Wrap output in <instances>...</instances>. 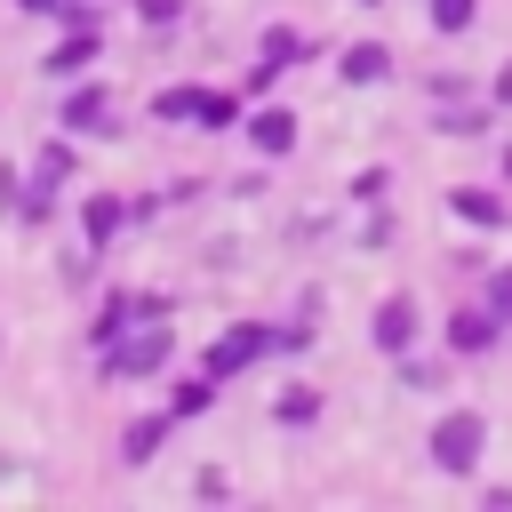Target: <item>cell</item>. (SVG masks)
<instances>
[{"label":"cell","instance_id":"obj_17","mask_svg":"<svg viewBox=\"0 0 512 512\" xmlns=\"http://www.w3.org/2000/svg\"><path fill=\"white\" fill-rule=\"evenodd\" d=\"M208 384H216V376H200V384H184V392H176V416H200V408H208Z\"/></svg>","mask_w":512,"mask_h":512},{"label":"cell","instance_id":"obj_15","mask_svg":"<svg viewBox=\"0 0 512 512\" xmlns=\"http://www.w3.org/2000/svg\"><path fill=\"white\" fill-rule=\"evenodd\" d=\"M120 224V200H88V240H104Z\"/></svg>","mask_w":512,"mask_h":512},{"label":"cell","instance_id":"obj_20","mask_svg":"<svg viewBox=\"0 0 512 512\" xmlns=\"http://www.w3.org/2000/svg\"><path fill=\"white\" fill-rule=\"evenodd\" d=\"M16 8H32V16H56V8H64V0H16Z\"/></svg>","mask_w":512,"mask_h":512},{"label":"cell","instance_id":"obj_2","mask_svg":"<svg viewBox=\"0 0 512 512\" xmlns=\"http://www.w3.org/2000/svg\"><path fill=\"white\" fill-rule=\"evenodd\" d=\"M272 344H304V336H272V328H232V336H216L208 344V376H232V368H248L256 352H272Z\"/></svg>","mask_w":512,"mask_h":512},{"label":"cell","instance_id":"obj_11","mask_svg":"<svg viewBox=\"0 0 512 512\" xmlns=\"http://www.w3.org/2000/svg\"><path fill=\"white\" fill-rule=\"evenodd\" d=\"M200 96H208V88H168V96H160V120H200Z\"/></svg>","mask_w":512,"mask_h":512},{"label":"cell","instance_id":"obj_1","mask_svg":"<svg viewBox=\"0 0 512 512\" xmlns=\"http://www.w3.org/2000/svg\"><path fill=\"white\" fill-rule=\"evenodd\" d=\"M480 448H488V424H480L472 408H456V416L432 424V456H440V472H472Z\"/></svg>","mask_w":512,"mask_h":512},{"label":"cell","instance_id":"obj_14","mask_svg":"<svg viewBox=\"0 0 512 512\" xmlns=\"http://www.w3.org/2000/svg\"><path fill=\"white\" fill-rule=\"evenodd\" d=\"M296 56H304L296 32H272V40H264V64H296Z\"/></svg>","mask_w":512,"mask_h":512},{"label":"cell","instance_id":"obj_19","mask_svg":"<svg viewBox=\"0 0 512 512\" xmlns=\"http://www.w3.org/2000/svg\"><path fill=\"white\" fill-rule=\"evenodd\" d=\"M136 8H144V24H168L176 16V0H136Z\"/></svg>","mask_w":512,"mask_h":512},{"label":"cell","instance_id":"obj_21","mask_svg":"<svg viewBox=\"0 0 512 512\" xmlns=\"http://www.w3.org/2000/svg\"><path fill=\"white\" fill-rule=\"evenodd\" d=\"M496 96H504V104H512V64H504V72H496Z\"/></svg>","mask_w":512,"mask_h":512},{"label":"cell","instance_id":"obj_6","mask_svg":"<svg viewBox=\"0 0 512 512\" xmlns=\"http://www.w3.org/2000/svg\"><path fill=\"white\" fill-rule=\"evenodd\" d=\"M384 64H392V56H384V48H376V40H360V48H344V64H336V72H344V80H360V88H368V80H384Z\"/></svg>","mask_w":512,"mask_h":512},{"label":"cell","instance_id":"obj_16","mask_svg":"<svg viewBox=\"0 0 512 512\" xmlns=\"http://www.w3.org/2000/svg\"><path fill=\"white\" fill-rule=\"evenodd\" d=\"M160 432H168V424H136V432H128V464H144V456L160 448Z\"/></svg>","mask_w":512,"mask_h":512},{"label":"cell","instance_id":"obj_13","mask_svg":"<svg viewBox=\"0 0 512 512\" xmlns=\"http://www.w3.org/2000/svg\"><path fill=\"white\" fill-rule=\"evenodd\" d=\"M432 24H440V32H464V24H472V0H432Z\"/></svg>","mask_w":512,"mask_h":512},{"label":"cell","instance_id":"obj_9","mask_svg":"<svg viewBox=\"0 0 512 512\" xmlns=\"http://www.w3.org/2000/svg\"><path fill=\"white\" fill-rule=\"evenodd\" d=\"M480 304H488V312H496V320L512 328V264H496V272H488V288H480Z\"/></svg>","mask_w":512,"mask_h":512},{"label":"cell","instance_id":"obj_18","mask_svg":"<svg viewBox=\"0 0 512 512\" xmlns=\"http://www.w3.org/2000/svg\"><path fill=\"white\" fill-rule=\"evenodd\" d=\"M312 408H320V400H312V392H280V424H304V416H312Z\"/></svg>","mask_w":512,"mask_h":512},{"label":"cell","instance_id":"obj_4","mask_svg":"<svg viewBox=\"0 0 512 512\" xmlns=\"http://www.w3.org/2000/svg\"><path fill=\"white\" fill-rule=\"evenodd\" d=\"M496 328H504V320L480 304V312H456V320H448V344H456V352H488V344H496Z\"/></svg>","mask_w":512,"mask_h":512},{"label":"cell","instance_id":"obj_3","mask_svg":"<svg viewBox=\"0 0 512 512\" xmlns=\"http://www.w3.org/2000/svg\"><path fill=\"white\" fill-rule=\"evenodd\" d=\"M160 360H168V328H160V320H152L144 336H128V344H104V368H112V376H152Z\"/></svg>","mask_w":512,"mask_h":512},{"label":"cell","instance_id":"obj_7","mask_svg":"<svg viewBox=\"0 0 512 512\" xmlns=\"http://www.w3.org/2000/svg\"><path fill=\"white\" fill-rule=\"evenodd\" d=\"M104 112H112V96H104V88H80V96L64 104V128H80V136H88V128H104Z\"/></svg>","mask_w":512,"mask_h":512},{"label":"cell","instance_id":"obj_12","mask_svg":"<svg viewBox=\"0 0 512 512\" xmlns=\"http://www.w3.org/2000/svg\"><path fill=\"white\" fill-rule=\"evenodd\" d=\"M200 120H208V128H232V120H240V96H200Z\"/></svg>","mask_w":512,"mask_h":512},{"label":"cell","instance_id":"obj_5","mask_svg":"<svg viewBox=\"0 0 512 512\" xmlns=\"http://www.w3.org/2000/svg\"><path fill=\"white\" fill-rule=\"evenodd\" d=\"M408 336H416V304L392 296V304L376 312V344H384V352H408Z\"/></svg>","mask_w":512,"mask_h":512},{"label":"cell","instance_id":"obj_10","mask_svg":"<svg viewBox=\"0 0 512 512\" xmlns=\"http://www.w3.org/2000/svg\"><path fill=\"white\" fill-rule=\"evenodd\" d=\"M456 216H472V224H504V200H496V192H456Z\"/></svg>","mask_w":512,"mask_h":512},{"label":"cell","instance_id":"obj_8","mask_svg":"<svg viewBox=\"0 0 512 512\" xmlns=\"http://www.w3.org/2000/svg\"><path fill=\"white\" fill-rule=\"evenodd\" d=\"M248 136H256V152H288V144H296V120H288V112H256Z\"/></svg>","mask_w":512,"mask_h":512}]
</instances>
